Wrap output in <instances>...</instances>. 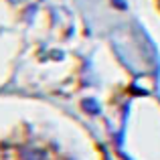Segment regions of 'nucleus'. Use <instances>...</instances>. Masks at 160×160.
Returning a JSON list of instances; mask_svg holds the SVG:
<instances>
[]
</instances>
